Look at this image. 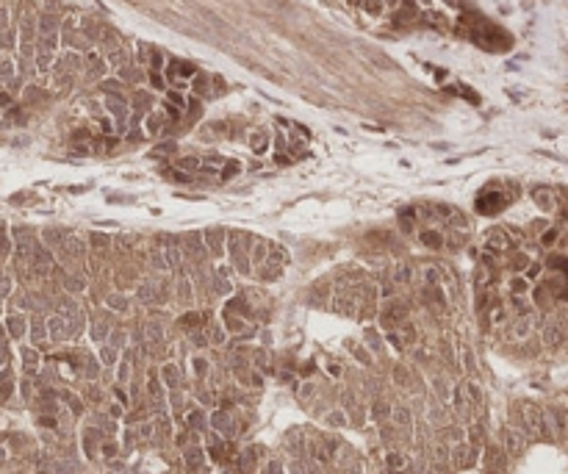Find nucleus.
Instances as JSON below:
<instances>
[{
  "label": "nucleus",
  "instance_id": "1",
  "mask_svg": "<svg viewBox=\"0 0 568 474\" xmlns=\"http://www.w3.org/2000/svg\"><path fill=\"white\" fill-rule=\"evenodd\" d=\"M504 205H508V197L502 191H485V194H480V200H477V211L480 214H496Z\"/></svg>",
  "mask_w": 568,
  "mask_h": 474
},
{
  "label": "nucleus",
  "instance_id": "2",
  "mask_svg": "<svg viewBox=\"0 0 568 474\" xmlns=\"http://www.w3.org/2000/svg\"><path fill=\"white\" fill-rule=\"evenodd\" d=\"M508 244H510L508 233L494 230V233L488 236V244H485V250H488V252H504V250H508Z\"/></svg>",
  "mask_w": 568,
  "mask_h": 474
},
{
  "label": "nucleus",
  "instance_id": "3",
  "mask_svg": "<svg viewBox=\"0 0 568 474\" xmlns=\"http://www.w3.org/2000/svg\"><path fill=\"white\" fill-rule=\"evenodd\" d=\"M410 278H413V272H410L408 264H394V266H391V280H394V286H408Z\"/></svg>",
  "mask_w": 568,
  "mask_h": 474
},
{
  "label": "nucleus",
  "instance_id": "4",
  "mask_svg": "<svg viewBox=\"0 0 568 474\" xmlns=\"http://www.w3.org/2000/svg\"><path fill=\"white\" fill-rule=\"evenodd\" d=\"M386 311H388V313H386V322H388V325H396V322L405 319V313H408L402 302H391V305H388Z\"/></svg>",
  "mask_w": 568,
  "mask_h": 474
},
{
  "label": "nucleus",
  "instance_id": "5",
  "mask_svg": "<svg viewBox=\"0 0 568 474\" xmlns=\"http://www.w3.org/2000/svg\"><path fill=\"white\" fill-rule=\"evenodd\" d=\"M250 147L255 150V153H263L266 147H269V133H263V130H255L250 139Z\"/></svg>",
  "mask_w": 568,
  "mask_h": 474
},
{
  "label": "nucleus",
  "instance_id": "6",
  "mask_svg": "<svg viewBox=\"0 0 568 474\" xmlns=\"http://www.w3.org/2000/svg\"><path fill=\"white\" fill-rule=\"evenodd\" d=\"M421 242L430 247V250H438V247L443 244V236L441 233H435V230H421Z\"/></svg>",
  "mask_w": 568,
  "mask_h": 474
},
{
  "label": "nucleus",
  "instance_id": "7",
  "mask_svg": "<svg viewBox=\"0 0 568 474\" xmlns=\"http://www.w3.org/2000/svg\"><path fill=\"white\" fill-rule=\"evenodd\" d=\"M526 291H530L526 278H513L510 280V294H513V297H526Z\"/></svg>",
  "mask_w": 568,
  "mask_h": 474
},
{
  "label": "nucleus",
  "instance_id": "8",
  "mask_svg": "<svg viewBox=\"0 0 568 474\" xmlns=\"http://www.w3.org/2000/svg\"><path fill=\"white\" fill-rule=\"evenodd\" d=\"M358 6L366 11V14H372V17H377V14H382V0H358Z\"/></svg>",
  "mask_w": 568,
  "mask_h": 474
},
{
  "label": "nucleus",
  "instance_id": "9",
  "mask_svg": "<svg viewBox=\"0 0 568 474\" xmlns=\"http://www.w3.org/2000/svg\"><path fill=\"white\" fill-rule=\"evenodd\" d=\"M532 197H535V203L540 205V208H546V211H549L552 205H554V203H552V191H549V189H535V191H532Z\"/></svg>",
  "mask_w": 568,
  "mask_h": 474
},
{
  "label": "nucleus",
  "instance_id": "10",
  "mask_svg": "<svg viewBox=\"0 0 568 474\" xmlns=\"http://www.w3.org/2000/svg\"><path fill=\"white\" fill-rule=\"evenodd\" d=\"M421 278H424V286H441L438 280H441V274H438L435 266H421Z\"/></svg>",
  "mask_w": 568,
  "mask_h": 474
},
{
  "label": "nucleus",
  "instance_id": "11",
  "mask_svg": "<svg viewBox=\"0 0 568 474\" xmlns=\"http://www.w3.org/2000/svg\"><path fill=\"white\" fill-rule=\"evenodd\" d=\"M208 86H211V81L205 78V75H194V81H191V89H194V94H208Z\"/></svg>",
  "mask_w": 568,
  "mask_h": 474
},
{
  "label": "nucleus",
  "instance_id": "12",
  "mask_svg": "<svg viewBox=\"0 0 568 474\" xmlns=\"http://www.w3.org/2000/svg\"><path fill=\"white\" fill-rule=\"evenodd\" d=\"M56 25H58V19H56V17L45 14V17H42V23H39V31H42L45 36H53V33H56Z\"/></svg>",
  "mask_w": 568,
  "mask_h": 474
},
{
  "label": "nucleus",
  "instance_id": "13",
  "mask_svg": "<svg viewBox=\"0 0 568 474\" xmlns=\"http://www.w3.org/2000/svg\"><path fill=\"white\" fill-rule=\"evenodd\" d=\"M164 120H167V116H161V114H150V116H147V130H150V133H161Z\"/></svg>",
  "mask_w": 568,
  "mask_h": 474
},
{
  "label": "nucleus",
  "instance_id": "14",
  "mask_svg": "<svg viewBox=\"0 0 568 474\" xmlns=\"http://www.w3.org/2000/svg\"><path fill=\"white\" fill-rule=\"evenodd\" d=\"M543 341H546L549 347H554V344L560 341V330H557L554 325H552V327H546V330H543Z\"/></svg>",
  "mask_w": 568,
  "mask_h": 474
},
{
  "label": "nucleus",
  "instance_id": "15",
  "mask_svg": "<svg viewBox=\"0 0 568 474\" xmlns=\"http://www.w3.org/2000/svg\"><path fill=\"white\" fill-rule=\"evenodd\" d=\"M150 84H153L155 89H164V78H161L158 70H150Z\"/></svg>",
  "mask_w": 568,
  "mask_h": 474
},
{
  "label": "nucleus",
  "instance_id": "16",
  "mask_svg": "<svg viewBox=\"0 0 568 474\" xmlns=\"http://www.w3.org/2000/svg\"><path fill=\"white\" fill-rule=\"evenodd\" d=\"M169 106H175V108H180V106H183L180 92H169Z\"/></svg>",
  "mask_w": 568,
  "mask_h": 474
},
{
  "label": "nucleus",
  "instance_id": "17",
  "mask_svg": "<svg viewBox=\"0 0 568 474\" xmlns=\"http://www.w3.org/2000/svg\"><path fill=\"white\" fill-rule=\"evenodd\" d=\"M238 172V164L236 161H230L228 167H225V172H222V177H230V175H236Z\"/></svg>",
  "mask_w": 568,
  "mask_h": 474
},
{
  "label": "nucleus",
  "instance_id": "18",
  "mask_svg": "<svg viewBox=\"0 0 568 474\" xmlns=\"http://www.w3.org/2000/svg\"><path fill=\"white\" fill-rule=\"evenodd\" d=\"M504 316H508V313H504V308H494V325H502Z\"/></svg>",
  "mask_w": 568,
  "mask_h": 474
},
{
  "label": "nucleus",
  "instance_id": "19",
  "mask_svg": "<svg viewBox=\"0 0 568 474\" xmlns=\"http://www.w3.org/2000/svg\"><path fill=\"white\" fill-rule=\"evenodd\" d=\"M11 78V64H0V81H9Z\"/></svg>",
  "mask_w": 568,
  "mask_h": 474
},
{
  "label": "nucleus",
  "instance_id": "20",
  "mask_svg": "<svg viewBox=\"0 0 568 474\" xmlns=\"http://www.w3.org/2000/svg\"><path fill=\"white\" fill-rule=\"evenodd\" d=\"M197 164H200L197 158H183V161H180V167H186V169H197Z\"/></svg>",
  "mask_w": 568,
  "mask_h": 474
},
{
  "label": "nucleus",
  "instance_id": "21",
  "mask_svg": "<svg viewBox=\"0 0 568 474\" xmlns=\"http://www.w3.org/2000/svg\"><path fill=\"white\" fill-rule=\"evenodd\" d=\"M554 236H557V233H554V230H552V233H546V236H543V247H552Z\"/></svg>",
  "mask_w": 568,
  "mask_h": 474
},
{
  "label": "nucleus",
  "instance_id": "22",
  "mask_svg": "<svg viewBox=\"0 0 568 474\" xmlns=\"http://www.w3.org/2000/svg\"><path fill=\"white\" fill-rule=\"evenodd\" d=\"M3 28H6V11L0 9V31H3Z\"/></svg>",
  "mask_w": 568,
  "mask_h": 474
}]
</instances>
